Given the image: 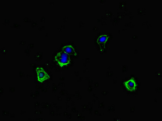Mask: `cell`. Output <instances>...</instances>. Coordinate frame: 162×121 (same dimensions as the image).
<instances>
[{"mask_svg": "<svg viewBox=\"0 0 162 121\" xmlns=\"http://www.w3.org/2000/svg\"><path fill=\"white\" fill-rule=\"evenodd\" d=\"M55 60L61 67L68 65L70 61L69 55L63 50L57 53Z\"/></svg>", "mask_w": 162, "mask_h": 121, "instance_id": "obj_1", "label": "cell"}, {"mask_svg": "<svg viewBox=\"0 0 162 121\" xmlns=\"http://www.w3.org/2000/svg\"><path fill=\"white\" fill-rule=\"evenodd\" d=\"M37 73L38 80L40 82H43L44 81L50 79V76L44 69L41 67H37L36 68Z\"/></svg>", "mask_w": 162, "mask_h": 121, "instance_id": "obj_2", "label": "cell"}, {"mask_svg": "<svg viewBox=\"0 0 162 121\" xmlns=\"http://www.w3.org/2000/svg\"><path fill=\"white\" fill-rule=\"evenodd\" d=\"M124 85L128 90L132 92L135 90L136 87V84L133 78L130 79L124 82Z\"/></svg>", "mask_w": 162, "mask_h": 121, "instance_id": "obj_3", "label": "cell"}, {"mask_svg": "<svg viewBox=\"0 0 162 121\" xmlns=\"http://www.w3.org/2000/svg\"><path fill=\"white\" fill-rule=\"evenodd\" d=\"M109 39V36L107 35H102L98 37L97 42L101 47V51H103L105 47V45Z\"/></svg>", "mask_w": 162, "mask_h": 121, "instance_id": "obj_4", "label": "cell"}, {"mask_svg": "<svg viewBox=\"0 0 162 121\" xmlns=\"http://www.w3.org/2000/svg\"><path fill=\"white\" fill-rule=\"evenodd\" d=\"M62 50L69 55H73V56H76L77 55L75 49L71 45H65L62 48Z\"/></svg>", "mask_w": 162, "mask_h": 121, "instance_id": "obj_5", "label": "cell"}]
</instances>
